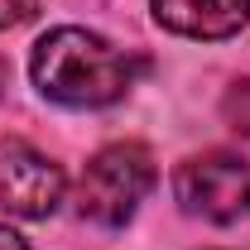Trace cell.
Returning <instances> with one entry per match:
<instances>
[{"label":"cell","mask_w":250,"mask_h":250,"mask_svg":"<svg viewBox=\"0 0 250 250\" xmlns=\"http://www.w3.org/2000/svg\"><path fill=\"white\" fill-rule=\"evenodd\" d=\"M145 62L121 53L116 43H106L101 34L62 24V29L43 34L34 43V87L58 101V106H77V111H96L111 106L130 92V82L140 77Z\"/></svg>","instance_id":"cell-1"},{"label":"cell","mask_w":250,"mask_h":250,"mask_svg":"<svg viewBox=\"0 0 250 250\" xmlns=\"http://www.w3.org/2000/svg\"><path fill=\"white\" fill-rule=\"evenodd\" d=\"M154 188V159L145 145H106L77 178V212L96 226H125Z\"/></svg>","instance_id":"cell-2"},{"label":"cell","mask_w":250,"mask_h":250,"mask_svg":"<svg viewBox=\"0 0 250 250\" xmlns=\"http://www.w3.org/2000/svg\"><path fill=\"white\" fill-rule=\"evenodd\" d=\"M173 197L188 217L217 221V226L250 217V159L236 149H207L183 159L173 173Z\"/></svg>","instance_id":"cell-3"},{"label":"cell","mask_w":250,"mask_h":250,"mask_svg":"<svg viewBox=\"0 0 250 250\" xmlns=\"http://www.w3.org/2000/svg\"><path fill=\"white\" fill-rule=\"evenodd\" d=\"M62 168L24 140H0V212L10 217H48L62 202Z\"/></svg>","instance_id":"cell-4"},{"label":"cell","mask_w":250,"mask_h":250,"mask_svg":"<svg viewBox=\"0 0 250 250\" xmlns=\"http://www.w3.org/2000/svg\"><path fill=\"white\" fill-rule=\"evenodd\" d=\"M154 20L188 39H231L250 24V0H149Z\"/></svg>","instance_id":"cell-5"},{"label":"cell","mask_w":250,"mask_h":250,"mask_svg":"<svg viewBox=\"0 0 250 250\" xmlns=\"http://www.w3.org/2000/svg\"><path fill=\"white\" fill-rule=\"evenodd\" d=\"M226 121L236 125L241 135H250V77H246V82H236V87L226 92Z\"/></svg>","instance_id":"cell-6"},{"label":"cell","mask_w":250,"mask_h":250,"mask_svg":"<svg viewBox=\"0 0 250 250\" xmlns=\"http://www.w3.org/2000/svg\"><path fill=\"white\" fill-rule=\"evenodd\" d=\"M39 15V0H0V29H20Z\"/></svg>","instance_id":"cell-7"},{"label":"cell","mask_w":250,"mask_h":250,"mask_svg":"<svg viewBox=\"0 0 250 250\" xmlns=\"http://www.w3.org/2000/svg\"><path fill=\"white\" fill-rule=\"evenodd\" d=\"M0 250H29V246H24V241L10 231V226H0Z\"/></svg>","instance_id":"cell-8"},{"label":"cell","mask_w":250,"mask_h":250,"mask_svg":"<svg viewBox=\"0 0 250 250\" xmlns=\"http://www.w3.org/2000/svg\"><path fill=\"white\" fill-rule=\"evenodd\" d=\"M5 87H10V62L0 58V92H5Z\"/></svg>","instance_id":"cell-9"}]
</instances>
